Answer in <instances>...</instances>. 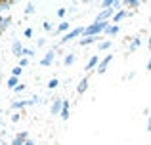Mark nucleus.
<instances>
[{"mask_svg": "<svg viewBox=\"0 0 151 145\" xmlns=\"http://www.w3.org/2000/svg\"><path fill=\"white\" fill-rule=\"evenodd\" d=\"M111 59H113V56H107V57H105V59H103V61H101V63H100V65H98V73H105V69H107V65H109V63H111Z\"/></svg>", "mask_w": 151, "mask_h": 145, "instance_id": "obj_4", "label": "nucleus"}, {"mask_svg": "<svg viewBox=\"0 0 151 145\" xmlns=\"http://www.w3.org/2000/svg\"><path fill=\"white\" fill-rule=\"evenodd\" d=\"M107 27H109V25H107V21H101V23H94L92 27H86V29H84V34H86V38H88V36H96L98 33H101V31H105Z\"/></svg>", "mask_w": 151, "mask_h": 145, "instance_id": "obj_1", "label": "nucleus"}, {"mask_svg": "<svg viewBox=\"0 0 151 145\" xmlns=\"http://www.w3.org/2000/svg\"><path fill=\"white\" fill-rule=\"evenodd\" d=\"M12 73H14V76H19V74H21V67H15Z\"/></svg>", "mask_w": 151, "mask_h": 145, "instance_id": "obj_24", "label": "nucleus"}, {"mask_svg": "<svg viewBox=\"0 0 151 145\" xmlns=\"http://www.w3.org/2000/svg\"><path fill=\"white\" fill-rule=\"evenodd\" d=\"M126 6H130V8H138V6H140V2H134V0H132V2H126Z\"/></svg>", "mask_w": 151, "mask_h": 145, "instance_id": "obj_23", "label": "nucleus"}, {"mask_svg": "<svg viewBox=\"0 0 151 145\" xmlns=\"http://www.w3.org/2000/svg\"><path fill=\"white\" fill-rule=\"evenodd\" d=\"M44 31H52V23L50 21H44Z\"/></svg>", "mask_w": 151, "mask_h": 145, "instance_id": "obj_26", "label": "nucleus"}, {"mask_svg": "<svg viewBox=\"0 0 151 145\" xmlns=\"http://www.w3.org/2000/svg\"><path fill=\"white\" fill-rule=\"evenodd\" d=\"M0 115H2V111H0Z\"/></svg>", "mask_w": 151, "mask_h": 145, "instance_id": "obj_34", "label": "nucleus"}, {"mask_svg": "<svg viewBox=\"0 0 151 145\" xmlns=\"http://www.w3.org/2000/svg\"><path fill=\"white\" fill-rule=\"evenodd\" d=\"M25 145H35V141H33V139H27V143Z\"/></svg>", "mask_w": 151, "mask_h": 145, "instance_id": "obj_31", "label": "nucleus"}, {"mask_svg": "<svg viewBox=\"0 0 151 145\" xmlns=\"http://www.w3.org/2000/svg\"><path fill=\"white\" fill-rule=\"evenodd\" d=\"M27 63H29V61H27V59H21V61H19V67H25Z\"/></svg>", "mask_w": 151, "mask_h": 145, "instance_id": "obj_28", "label": "nucleus"}, {"mask_svg": "<svg viewBox=\"0 0 151 145\" xmlns=\"http://www.w3.org/2000/svg\"><path fill=\"white\" fill-rule=\"evenodd\" d=\"M61 119H63V120L69 119V101H63V107H61Z\"/></svg>", "mask_w": 151, "mask_h": 145, "instance_id": "obj_9", "label": "nucleus"}, {"mask_svg": "<svg viewBox=\"0 0 151 145\" xmlns=\"http://www.w3.org/2000/svg\"><path fill=\"white\" fill-rule=\"evenodd\" d=\"M124 15H126V11H119V14L115 15V21H119V19H122Z\"/></svg>", "mask_w": 151, "mask_h": 145, "instance_id": "obj_21", "label": "nucleus"}, {"mask_svg": "<svg viewBox=\"0 0 151 145\" xmlns=\"http://www.w3.org/2000/svg\"><path fill=\"white\" fill-rule=\"evenodd\" d=\"M27 132H21V134H17V138H14V143L12 145H25L27 143Z\"/></svg>", "mask_w": 151, "mask_h": 145, "instance_id": "obj_3", "label": "nucleus"}, {"mask_svg": "<svg viewBox=\"0 0 151 145\" xmlns=\"http://www.w3.org/2000/svg\"><path fill=\"white\" fill-rule=\"evenodd\" d=\"M61 107H63V101L61 99H55L54 105H52V115H58V113L61 111Z\"/></svg>", "mask_w": 151, "mask_h": 145, "instance_id": "obj_8", "label": "nucleus"}, {"mask_svg": "<svg viewBox=\"0 0 151 145\" xmlns=\"http://www.w3.org/2000/svg\"><path fill=\"white\" fill-rule=\"evenodd\" d=\"M109 46H111V42H109V40H107V42H101V44H100V50H107Z\"/></svg>", "mask_w": 151, "mask_h": 145, "instance_id": "obj_20", "label": "nucleus"}, {"mask_svg": "<svg viewBox=\"0 0 151 145\" xmlns=\"http://www.w3.org/2000/svg\"><path fill=\"white\" fill-rule=\"evenodd\" d=\"M138 46H140V36H138V38H134V40H132V44H130V52H134V50H136Z\"/></svg>", "mask_w": 151, "mask_h": 145, "instance_id": "obj_16", "label": "nucleus"}, {"mask_svg": "<svg viewBox=\"0 0 151 145\" xmlns=\"http://www.w3.org/2000/svg\"><path fill=\"white\" fill-rule=\"evenodd\" d=\"M73 61H75V56H73V54H69V56L65 57V61H63V63H65V65H71Z\"/></svg>", "mask_w": 151, "mask_h": 145, "instance_id": "obj_19", "label": "nucleus"}, {"mask_svg": "<svg viewBox=\"0 0 151 145\" xmlns=\"http://www.w3.org/2000/svg\"><path fill=\"white\" fill-rule=\"evenodd\" d=\"M29 103H31V101H15L12 107H14V109H21V107H25V105H29Z\"/></svg>", "mask_w": 151, "mask_h": 145, "instance_id": "obj_11", "label": "nucleus"}, {"mask_svg": "<svg viewBox=\"0 0 151 145\" xmlns=\"http://www.w3.org/2000/svg\"><path fill=\"white\" fill-rule=\"evenodd\" d=\"M105 33H107V34H117V33H119V27H117V25L107 27V29H105Z\"/></svg>", "mask_w": 151, "mask_h": 145, "instance_id": "obj_15", "label": "nucleus"}, {"mask_svg": "<svg viewBox=\"0 0 151 145\" xmlns=\"http://www.w3.org/2000/svg\"><path fill=\"white\" fill-rule=\"evenodd\" d=\"M8 86H10V88H17V76H12L10 80H8Z\"/></svg>", "mask_w": 151, "mask_h": 145, "instance_id": "obj_12", "label": "nucleus"}, {"mask_svg": "<svg viewBox=\"0 0 151 145\" xmlns=\"http://www.w3.org/2000/svg\"><path fill=\"white\" fill-rule=\"evenodd\" d=\"M147 132H151V116H149V122H147Z\"/></svg>", "mask_w": 151, "mask_h": 145, "instance_id": "obj_30", "label": "nucleus"}, {"mask_svg": "<svg viewBox=\"0 0 151 145\" xmlns=\"http://www.w3.org/2000/svg\"><path fill=\"white\" fill-rule=\"evenodd\" d=\"M25 36H29V38L33 36V29H27V31H25Z\"/></svg>", "mask_w": 151, "mask_h": 145, "instance_id": "obj_27", "label": "nucleus"}, {"mask_svg": "<svg viewBox=\"0 0 151 145\" xmlns=\"http://www.w3.org/2000/svg\"><path fill=\"white\" fill-rule=\"evenodd\" d=\"M149 23H151V17H149Z\"/></svg>", "mask_w": 151, "mask_h": 145, "instance_id": "obj_33", "label": "nucleus"}, {"mask_svg": "<svg viewBox=\"0 0 151 145\" xmlns=\"http://www.w3.org/2000/svg\"><path fill=\"white\" fill-rule=\"evenodd\" d=\"M25 14H35V4H27L25 6Z\"/></svg>", "mask_w": 151, "mask_h": 145, "instance_id": "obj_18", "label": "nucleus"}, {"mask_svg": "<svg viewBox=\"0 0 151 145\" xmlns=\"http://www.w3.org/2000/svg\"><path fill=\"white\" fill-rule=\"evenodd\" d=\"M147 71H151V59H149V63H147Z\"/></svg>", "mask_w": 151, "mask_h": 145, "instance_id": "obj_32", "label": "nucleus"}, {"mask_svg": "<svg viewBox=\"0 0 151 145\" xmlns=\"http://www.w3.org/2000/svg\"><path fill=\"white\" fill-rule=\"evenodd\" d=\"M12 52L15 54V57H21V56H23V46H21V42H14V46H12Z\"/></svg>", "mask_w": 151, "mask_h": 145, "instance_id": "obj_5", "label": "nucleus"}, {"mask_svg": "<svg viewBox=\"0 0 151 145\" xmlns=\"http://www.w3.org/2000/svg\"><path fill=\"white\" fill-rule=\"evenodd\" d=\"M96 65H98V57H96V56H92V59H90V61H88V65H86V71H90V69L96 67Z\"/></svg>", "mask_w": 151, "mask_h": 145, "instance_id": "obj_10", "label": "nucleus"}, {"mask_svg": "<svg viewBox=\"0 0 151 145\" xmlns=\"http://www.w3.org/2000/svg\"><path fill=\"white\" fill-rule=\"evenodd\" d=\"M52 61H54V52L50 50V52H48V54L44 56V59L40 61V65H44V67H48V65H52Z\"/></svg>", "mask_w": 151, "mask_h": 145, "instance_id": "obj_6", "label": "nucleus"}, {"mask_svg": "<svg viewBox=\"0 0 151 145\" xmlns=\"http://www.w3.org/2000/svg\"><path fill=\"white\" fill-rule=\"evenodd\" d=\"M10 25V17H6V19H2V27L0 29H6V27Z\"/></svg>", "mask_w": 151, "mask_h": 145, "instance_id": "obj_22", "label": "nucleus"}, {"mask_svg": "<svg viewBox=\"0 0 151 145\" xmlns=\"http://www.w3.org/2000/svg\"><path fill=\"white\" fill-rule=\"evenodd\" d=\"M14 6V2H0V11L2 10H8V8Z\"/></svg>", "mask_w": 151, "mask_h": 145, "instance_id": "obj_17", "label": "nucleus"}, {"mask_svg": "<svg viewBox=\"0 0 151 145\" xmlns=\"http://www.w3.org/2000/svg\"><path fill=\"white\" fill-rule=\"evenodd\" d=\"M92 42H96V36H88V38H82L81 46H86V44H92Z\"/></svg>", "mask_w": 151, "mask_h": 145, "instance_id": "obj_14", "label": "nucleus"}, {"mask_svg": "<svg viewBox=\"0 0 151 145\" xmlns=\"http://www.w3.org/2000/svg\"><path fill=\"white\" fill-rule=\"evenodd\" d=\"M58 15H59V17H63V15H65V10H63V8H61V10H58Z\"/></svg>", "mask_w": 151, "mask_h": 145, "instance_id": "obj_29", "label": "nucleus"}, {"mask_svg": "<svg viewBox=\"0 0 151 145\" xmlns=\"http://www.w3.org/2000/svg\"><path fill=\"white\" fill-rule=\"evenodd\" d=\"M55 86H58V80H55V78H54V80H50V82H48V88H55Z\"/></svg>", "mask_w": 151, "mask_h": 145, "instance_id": "obj_25", "label": "nucleus"}, {"mask_svg": "<svg viewBox=\"0 0 151 145\" xmlns=\"http://www.w3.org/2000/svg\"><path fill=\"white\" fill-rule=\"evenodd\" d=\"M86 88H88V78H82V80L78 82V86H77V92L78 94H84Z\"/></svg>", "mask_w": 151, "mask_h": 145, "instance_id": "obj_7", "label": "nucleus"}, {"mask_svg": "<svg viewBox=\"0 0 151 145\" xmlns=\"http://www.w3.org/2000/svg\"><path fill=\"white\" fill-rule=\"evenodd\" d=\"M65 31H69V23H67V21H61V25H59L58 33H65Z\"/></svg>", "mask_w": 151, "mask_h": 145, "instance_id": "obj_13", "label": "nucleus"}, {"mask_svg": "<svg viewBox=\"0 0 151 145\" xmlns=\"http://www.w3.org/2000/svg\"><path fill=\"white\" fill-rule=\"evenodd\" d=\"M81 34H84V29H75V31H71V33H67L65 36L61 38V42H69L71 38H77V36H81Z\"/></svg>", "mask_w": 151, "mask_h": 145, "instance_id": "obj_2", "label": "nucleus"}]
</instances>
